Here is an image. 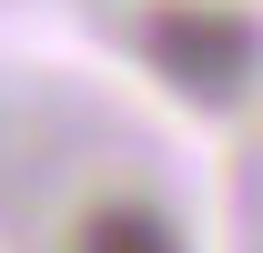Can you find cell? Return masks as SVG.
Instances as JSON below:
<instances>
[{
	"mask_svg": "<svg viewBox=\"0 0 263 253\" xmlns=\"http://www.w3.org/2000/svg\"><path fill=\"white\" fill-rule=\"evenodd\" d=\"M142 51L182 81V92L202 101H233L243 81H253V21L243 10H223V0H172V10H152V31H142Z\"/></svg>",
	"mask_w": 263,
	"mask_h": 253,
	"instance_id": "6da1fadb",
	"label": "cell"
},
{
	"mask_svg": "<svg viewBox=\"0 0 263 253\" xmlns=\"http://www.w3.org/2000/svg\"><path fill=\"white\" fill-rule=\"evenodd\" d=\"M71 253H182V233H172L152 203H101L91 223H81V243Z\"/></svg>",
	"mask_w": 263,
	"mask_h": 253,
	"instance_id": "7a4b0ae2",
	"label": "cell"
}]
</instances>
